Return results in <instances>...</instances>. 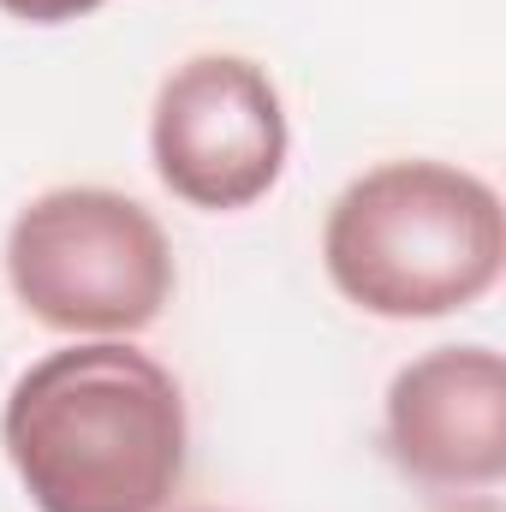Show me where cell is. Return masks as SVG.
I'll use <instances>...</instances> for the list:
<instances>
[{
	"mask_svg": "<svg viewBox=\"0 0 506 512\" xmlns=\"http://www.w3.org/2000/svg\"><path fill=\"white\" fill-rule=\"evenodd\" d=\"M36 512H161L185 483V393L126 340L36 358L0 411Z\"/></svg>",
	"mask_w": 506,
	"mask_h": 512,
	"instance_id": "6da1fadb",
	"label": "cell"
},
{
	"mask_svg": "<svg viewBox=\"0 0 506 512\" xmlns=\"http://www.w3.org/2000/svg\"><path fill=\"white\" fill-rule=\"evenodd\" d=\"M322 262L334 292L381 322L471 310L506 262L501 197L453 161H381L334 197Z\"/></svg>",
	"mask_w": 506,
	"mask_h": 512,
	"instance_id": "7a4b0ae2",
	"label": "cell"
},
{
	"mask_svg": "<svg viewBox=\"0 0 506 512\" xmlns=\"http://www.w3.org/2000/svg\"><path fill=\"white\" fill-rule=\"evenodd\" d=\"M173 280L161 221L108 185L42 191L6 233V286L54 334H143Z\"/></svg>",
	"mask_w": 506,
	"mask_h": 512,
	"instance_id": "3957f363",
	"label": "cell"
},
{
	"mask_svg": "<svg viewBox=\"0 0 506 512\" xmlns=\"http://www.w3.org/2000/svg\"><path fill=\"white\" fill-rule=\"evenodd\" d=\"M286 108L274 78L245 54H197L167 72L149 114L155 179L209 215L251 209L286 167Z\"/></svg>",
	"mask_w": 506,
	"mask_h": 512,
	"instance_id": "277c9868",
	"label": "cell"
},
{
	"mask_svg": "<svg viewBox=\"0 0 506 512\" xmlns=\"http://www.w3.org/2000/svg\"><path fill=\"white\" fill-rule=\"evenodd\" d=\"M387 459L429 489H495L506 477V364L495 346H435L387 387Z\"/></svg>",
	"mask_w": 506,
	"mask_h": 512,
	"instance_id": "5b68a950",
	"label": "cell"
},
{
	"mask_svg": "<svg viewBox=\"0 0 506 512\" xmlns=\"http://www.w3.org/2000/svg\"><path fill=\"white\" fill-rule=\"evenodd\" d=\"M96 6L102 0H0V12L18 18V24H72V18H84Z\"/></svg>",
	"mask_w": 506,
	"mask_h": 512,
	"instance_id": "8992f818",
	"label": "cell"
},
{
	"mask_svg": "<svg viewBox=\"0 0 506 512\" xmlns=\"http://www.w3.org/2000/svg\"><path fill=\"white\" fill-rule=\"evenodd\" d=\"M191 512H215V507H191Z\"/></svg>",
	"mask_w": 506,
	"mask_h": 512,
	"instance_id": "52a82bcc",
	"label": "cell"
}]
</instances>
